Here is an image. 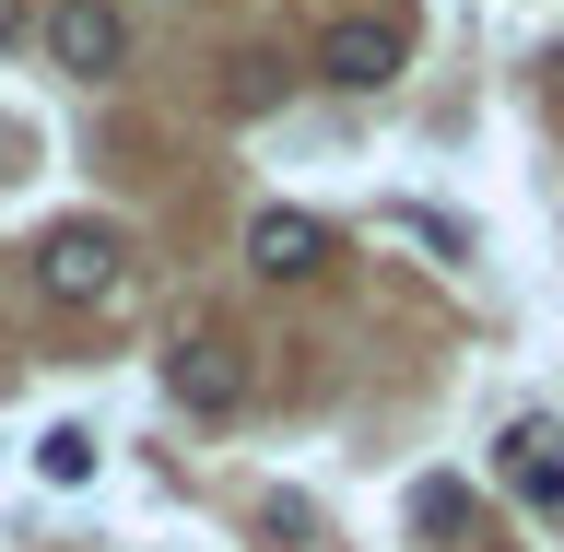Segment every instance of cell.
Returning <instances> with one entry per match:
<instances>
[{"instance_id": "3", "label": "cell", "mask_w": 564, "mask_h": 552, "mask_svg": "<svg viewBox=\"0 0 564 552\" xmlns=\"http://www.w3.org/2000/svg\"><path fill=\"white\" fill-rule=\"evenodd\" d=\"M35 282H47L59 306H106V294H118V224H47Z\"/></svg>"}, {"instance_id": "1", "label": "cell", "mask_w": 564, "mask_h": 552, "mask_svg": "<svg viewBox=\"0 0 564 552\" xmlns=\"http://www.w3.org/2000/svg\"><path fill=\"white\" fill-rule=\"evenodd\" d=\"M47 59H59L70 83H118V71H130V12H118V0H59V12H47Z\"/></svg>"}, {"instance_id": "6", "label": "cell", "mask_w": 564, "mask_h": 552, "mask_svg": "<svg viewBox=\"0 0 564 552\" xmlns=\"http://www.w3.org/2000/svg\"><path fill=\"white\" fill-rule=\"evenodd\" d=\"M247 259L271 282H306L317 259H329V224H317V212H259V224H247Z\"/></svg>"}, {"instance_id": "4", "label": "cell", "mask_w": 564, "mask_h": 552, "mask_svg": "<svg viewBox=\"0 0 564 552\" xmlns=\"http://www.w3.org/2000/svg\"><path fill=\"white\" fill-rule=\"evenodd\" d=\"M165 400L176 412H236L247 400V353L224 342V329H176L165 342Z\"/></svg>"}, {"instance_id": "8", "label": "cell", "mask_w": 564, "mask_h": 552, "mask_svg": "<svg viewBox=\"0 0 564 552\" xmlns=\"http://www.w3.org/2000/svg\"><path fill=\"white\" fill-rule=\"evenodd\" d=\"M412 518H423V529H458V518H470V494H458V483H423Z\"/></svg>"}, {"instance_id": "2", "label": "cell", "mask_w": 564, "mask_h": 552, "mask_svg": "<svg viewBox=\"0 0 564 552\" xmlns=\"http://www.w3.org/2000/svg\"><path fill=\"white\" fill-rule=\"evenodd\" d=\"M317 71H329L341 95H377V83H400V71H412V35L388 24V12H341V24L317 35Z\"/></svg>"}, {"instance_id": "7", "label": "cell", "mask_w": 564, "mask_h": 552, "mask_svg": "<svg viewBox=\"0 0 564 552\" xmlns=\"http://www.w3.org/2000/svg\"><path fill=\"white\" fill-rule=\"evenodd\" d=\"M35 470H47V483H95V435H83V423H59V435L35 447Z\"/></svg>"}, {"instance_id": "5", "label": "cell", "mask_w": 564, "mask_h": 552, "mask_svg": "<svg viewBox=\"0 0 564 552\" xmlns=\"http://www.w3.org/2000/svg\"><path fill=\"white\" fill-rule=\"evenodd\" d=\"M494 483L518 494V506H553L564 518V435L553 423H506V435H494Z\"/></svg>"}, {"instance_id": "9", "label": "cell", "mask_w": 564, "mask_h": 552, "mask_svg": "<svg viewBox=\"0 0 564 552\" xmlns=\"http://www.w3.org/2000/svg\"><path fill=\"white\" fill-rule=\"evenodd\" d=\"M12 165H24V130H12V118H0V176H12Z\"/></svg>"}]
</instances>
